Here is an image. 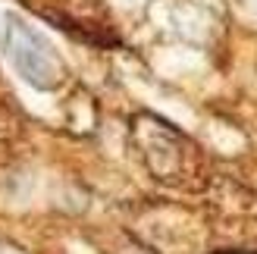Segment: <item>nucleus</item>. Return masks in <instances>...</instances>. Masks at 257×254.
I'll return each instance as SVG.
<instances>
[{
    "label": "nucleus",
    "instance_id": "obj_1",
    "mask_svg": "<svg viewBox=\"0 0 257 254\" xmlns=\"http://www.w3.org/2000/svg\"><path fill=\"white\" fill-rule=\"evenodd\" d=\"M0 50L19 79L38 91H54L66 79V63L57 54V47L13 10L0 16Z\"/></svg>",
    "mask_w": 257,
    "mask_h": 254
}]
</instances>
